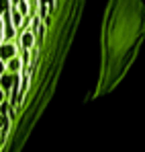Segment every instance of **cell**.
Segmentation results:
<instances>
[{"instance_id":"cell-1","label":"cell","mask_w":145,"mask_h":152,"mask_svg":"<svg viewBox=\"0 0 145 152\" xmlns=\"http://www.w3.org/2000/svg\"><path fill=\"white\" fill-rule=\"evenodd\" d=\"M145 33L141 0H110L102 31V76L96 95L117 86L135 60Z\"/></svg>"},{"instance_id":"cell-2","label":"cell","mask_w":145,"mask_h":152,"mask_svg":"<svg viewBox=\"0 0 145 152\" xmlns=\"http://www.w3.org/2000/svg\"><path fill=\"white\" fill-rule=\"evenodd\" d=\"M21 82V72H4V74L0 76V88L6 93V97L10 95V91H12V86H17Z\"/></svg>"},{"instance_id":"cell-3","label":"cell","mask_w":145,"mask_h":152,"mask_svg":"<svg viewBox=\"0 0 145 152\" xmlns=\"http://www.w3.org/2000/svg\"><path fill=\"white\" fill-rule=\"evenodd\" d=\"M19 39H21V45H23L25 50H33V48L37 45L35 31H33L31 27H27V29H21V31H19Z\"/></svg>"},{"instance_id":"cell-4","label":"cell","mask_w":145,"mask_h":152,"mask_svg":"<svg viewBox=\"0 0 145 152\" xmlns=\"http://www.w3.org/2000/svg\"><path fill=\"white\" fill-rule=\"evenodd\" d=\"M14 56H19V48H17L14 41H4V43L0 45V58H2L4 62L10 60V58H14Z\"/></svg>"},{"instance_id":"cell-5","label":"cell","mask_w":145,"mask_h":152,"mask_svg":"<svg viewBox=\"0 0 145 152\" xmlns=\"http://www.w3.org/2000/svg\"><path fill=\"white\" fill-rule=\"evenodd\" d=\"M6 70H8V72H21V70H23V60H21V56H14V58L6 60Z\"/></svg>"},{"instance_id":"cell-6","label":"cell","mask_w":145,"mask_h":152,"mask_svg":"<svg viewBox=\"0 0 145 152\" xmlns=\"http://www.w3.org/2000/svg\"><path fill=\"white\" fill-rule=\"evenodd\" d=\"M10 6H12L10 0H0V17H2L6 10H10Z\"/></svg>"},{"instance_id":"cell-7","label":"cell","mask_w":145,"mask_h":152,"mask_svg":"<svg viewBox=\"0 0 145 152\" xmlns=\"http://www.w3.org/2000/svg\"><path fill=\"white\" fill-rule=\"evenodd\" d=\"M4 72H6V62H4V60L0 58V76L4 74Z\"/></svg>"},{"instance_id":"cell-8","label":"cell","mask_w":145,"mask_h":152,"mask_svg":"<svg viewBox=\"0 0 145 152\" xmlns=\"http://www.w3.org/2000/svg\"><path fill=\"white\" fill-rule=\"evenodd\" d=\"M4 99H8V97H6V93H4V91H2V88H0V103L4 101Z\"/></svg>"},{"instance_id":"cell-9","label":"cell","mask_w":145,"mask_h":152,"mask_svg":"<svg viewBox=\"0 0 145 152\" xmlns=\"http://www.w3.org/2000/svg\"><path fill=\"white\" fill-rule=\"evenodd\" d=\"M4 43V31H0V45Z\"/></svg>"}]
</instances>
